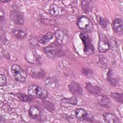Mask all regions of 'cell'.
<instances>
[{
  "label": "cell",
  "instance_id": "8fae6325",
  "mask_svg": "<svg viewBox=\"0 0 123 123\" xmlns=\"http://www.w3.org/2000/svg\"><path fill=\"white\" fill-rule=\"evenodd\" d=\"M28 72L30 75L36 78H42L45 75V72L37 67H30L28 69Z\"/></svg>",
  "mask_w": 123,
  "mask_h": 123
},
{
  "label": "cell",
  "instance_id": "ba28073f",
  "mask_svg": "<svg viewBox=\"0 0 123 123\" xmlns=\"http://www.w3.org/2000/svg\"><path fill=\"white\" fill-rule=\"evenodd\" d=\"M10 16L11 20L14 24L19 26L23 25L24 18L22 14L17 10H13L10 12Z\"/></svg>",
  "mask_w": 123,
  "mask_h": 123
},
{
  "label": "cell",
  "instance_id": "d4e9b609",
  "mask_svg": "<svg viewBox=\"0 0 123 123\" xmlns=\"http://www.w3.org/2000/svg\"><path fill=\"white\" fill-rule=\"evenodd\" d=\"M62 101L64 103H67L73 105H75L77 103V98L75 96L70 97L69 98H64L62 99Z\"/></svg>",
  "mask_w": 123,
  "mask_h": 123
},
{
  "label": "cell",
  "instance_id": "484cf974",
  "mask_svg": "<svg viewBox=\"0 0 123 123\" xmlns=\"http://www.w3.org/2000/svg\"><path fill=\"white\" fill-rule=\"evenodd\" d=\"M99 25H100L104 28L106 27L108 24V21L106 18L101 17H99Z\"/></svg>",
  "mask_w": 123,
  "mask_h": 123
},
{
  "label": "cell",
  "instance_id": "30bf717a",
  "mask_svg": "<svg viewBox=\"0 0 123 123\" xmlns=\"http://www.w3.org/2000/svg\"><path fill=\"white\" fill-rule=\"evenodd\" d=\"M49 11L50 14L55 17L61 16L65 13V10L62 7L54 3L50 5Z\"/></svg>",
  "mask_w": 123,
  "mask_h": 123
},
{
  "label": "cell",
  "instance_id": "5b68a950",
  "mask_svg": "<svg viewBox=\"0 0 123 123\" xmlns=\"http://www.w3.org/2000/svg\"><path fill=\"white\" fill-rule=\"evenodd\" d=\"M76 118L80 121H86L89 122L94 121L93 114L89 111H87L83 108H78L75 111Z\"/></svg>",
  "mask_w": 123,
  "mask_h": 123
},
{
  "label": "cell",
  "instance_id": "9a60e30c",
  "mask_svg": "<svg viewBox=\"0 0 123 123\" xmlns=\"http://www.w3.org/2000/svg\"><path fill=\"white\" fill-rule=\"evenodd\" d=\"M112 26L113 30L117 33L122 34L123 33V20L120 18H116L113 22Z\"/></svg>",
  "mask_w": 123,
  "mask_h": 123
},
{
  "label": "cell",
  "instance_id": "f1b7e54d",
  "mask_svg": "<svg viewBox=\"0 0 123 123\" xmlns=\"http://www.w3.org/2000/svg\"><path fill=\"white\" fill-rule=\"evenodd\" d=\"M102 58L99 57V62L101 64V66L104 67H106L107 66V61L103 62V61L106 60V59H105L104 57H102Z\"/></svg>",
  "mask_w": 123,
  "mask_h": 123
},
{
  "label": "cell",
  "instance_id": "5bb4252c",
  "mask_svg": "<svg viewBox=\"0 0 123 123\" xmlns=\"http://www.w3.org/2000/svg\"><path fill=\"white\" fill-rule=\"evenodd\" d=\"M85 88L88 92L94 95H98L102 91L101 87L98 86L93 85L90 83H86Z\"/></svg>",
  "mask_w": 123,
  "mask_h": 123
},
{
  "label": "cell",
  "instance_id": "f546056e",
  "mask_svg": "<svg viewBox=\"0 0 123 123\" xmlns=\"http://www.w3.org/2000/svg\"><path fill=\"white\" fill-rule=\"evenodd\" d=\"M46 108H47L48 110H49L50 111H52L53 110V108L51 107H49V105H52L51 103H50L49 102H46L45 103Z\"/></svg>",
  "mask_w": 123,
  "mask_h": 123
},
{
  "label": "cell",
  "instance_id": "3957f363",
  "mask_svg": "<svg viewBox=\"0 0 123 123\" xmlns=\"http://www.w3.org/2000/svg\"><path fill=\"white\" fill-rule=\"evenodd\" d=\"M11 71L16 81L19 82H25L26 81L27 76V73L18 65H12L11 67Z\"/></svg>",
  "mask_w": 123,
  "mask_h": 123
},
{
  "label": "cell",
  "instance_id": "8992f818",
  "mask_svg": "<svg viewBox=\"0 0 123 123\" xmlns=\"http://www.w3.org/2000/svg\"><path fill=\"white\" fill-rule=\"evenodd\" d=\"M60 46L59 42L54 43L51 45L45 47L44 52L49 58H54L60 51Z\"/></svg>",
  "mask_w": 123,
  "mask_h": 123
},
{
  "label": "cell",
  "instance_id": "d6986e66",
  "mask_svg": "<svg viewBox=\"0 0 123 123\" xmlns=\"http://www.w3.org/2000/svg\"><path fill=\"white\" fill-rule=\"evenodd\" d=\"M81 5L82 10L86 13H88L91 12L92 8V2L91 0H81Z\"/></svg>",
  "mask_w": 123,
  "mask_h": 123
},
{
  "label": "cell",
  "instance_id": "7402d4cb",
  "mask_svg": "<svg viewBox=\"0 0 123 123\" xmlns=\"http://www.w3.org/2000/svg\"><path fill=\"white\" fill-rule=\"evenodd\" d=\"M107 80L108 82L113 86H116L118 84V81L117 79L113 77L112 71L109 70L107 74Z\"/></svg>",
  "mask_w": 123,
  "mask_h": 123
},
{
  "label": "cell",
  "instance_id": "cb8c5ba5",
  "mask_svg": "<svg viewBox=\"0 0 123 123\" xmlns=\"http://www.w3.org/2000/svg\"><path fill=\"white\" fill-rule=\"evenodd\" d=\"M45 84L46 86L49 89L55 88L57 85L56 81H55L52 78H49L47 79L45 81Z\"/></svg>",
  "mask_w": 123,
  "mask_h": 123
},
{
  "label": "cell",
  "instance_id": "ffe728a7",
  "mask_svg": "<svg viewBox=\"0 0 123 123\" xmlns=\"http://www.w3.org/2000/svg\"><path fill=\"white\" fill-rule=\"evenodd\" d=\"M17 96L18 98L22 101L23 102H30L34 100V98L33 97L29 95H26L21 92H18L17 94Z\"/></svg>",
  "mask_w": 123,
  "mask_h": 123
},
{
  "label": "cell",
  "instance_id": "9c48e42d",
  "mask_svg": "<svg viewBox=\"0 0 123 123\" xmlns=\"http://www.w3.org/2000/svg\"><path fill=\"white\" fill-rule=\"evenodd\" d=\"M68 88L71 93L75 97H81L83 95L82 87L78 83L74 81L69 84Z\"/></svg>",
  "mask_w": 123,
  "mask_h": 123
},
{
  "label": "cell",
  "instance_id": "7c38bea8",
  "mask_svg": "<svg viewBox=\"0 0 123 123\" xmlns=\"http://www.w3.org/2000/svg\"><path fill=\"white\" fill-rule=\"evenodd\" d=\"M55 36L59 43L65 44L69 39L68 35L62 30L58 29L55 32Z\"/></svg>",
  "mask_w": 123,
  "mask_h": 123
},
{
  "label": "cell",
  "instance_id": "603a6c76",
  "mask_svg": "<svg viewBox=\"0 0 123 123\" xmlns=\"http://www.w3.org/2000/svg\"><path fill=\"white\" fill-rule=\"evenodd\" d=\"M111 96L116 101L122 103L123 101V95L122 93H119L117 92H111Z\"/></svg>",
  "mask_w": 123,
  "mask_h": 123
},
{
  "label": "cell",
  "instance_id": "2e32d148",
  "mask_svg": "<svg viewBox=\"0 0 123 123\" xmlns=\"http://www.w3.org/2000/svg\"><path fill=\"white\" fill-rule=\"evenodd\" d=\"M98 100L99 104L101 106L105 108H109L111 103V99L105 95L99 96Z\"/></svg>",
  "mask_w": 123,
  "mask_h": 123
},
{
  "label": "cell",
  "instance_id": "277c9868",
  "mask_svg": "<svg viewBox=\"0 0 123 123\" xmlns=\"http://www.w3.org/2000/svg\"><path fill=\"white\" fill-rule=\"evenodd\" d=\"M76 25L80 29L85 32H90L93 30L92 22L88 17L85 16H82L79 18Z\"/></svg>",
  "mask_w": 123,
  "mask_h": 123
},
{
  "label": "cell",
  "instance_id": "e0dca14e",
  "mask_svg": "<svg viewBox=\"0 0 123 123\" xmlns=\"http://www.w3.org/2000/svg\"><path fill=\"white\" fill-rule=\"evenodd\" d=\"M103 117L104 120L109 123H120V120L119 118L115 115L106 112L103 114Z\"/></svg>",
  "mask_w": 123,
  "mask_h": 123
},
{
  "label": "cell",
  "instance_id": "ac0fdd59",
  "mask_svg": "<svg viewBox=\"0 0 123 123\" xmlns=\"http://www.w3.org/2000/svg\"><path fill=\"white\" fill-rule=\"evenodd\" d=\"M28 113L30 117L33 119L38 120L40 118L41 112L39 109L37 107H31L28 110Z\"/></svg>",
  "mask_w": 123,
  "mask_h": 123
},
{
  "label": "cell",
  "instance_id": "44dd1931",
  "mask_svg": "<svg viewBox=\"0 0 123 123\" xmlns=\"http://www.w3.org/2000/svg\"><path fill=\"white\" fill-rule=\"evenodd\" d=\"M53 37V34L52 32H48L43 35L39 40V42L42 44H45L51 40Z\"/></svg>",
  "mask_w": 123,
  "mask_h": 123
},
{
  "label": "cell",
  "instance_id": "52a82bcc",
  "mask_svg": "<svg viewBox=\"0 0 123 123\" xmlns=\"http://www.w3.org/2000/svg\"><path fill=\"white\" fill-rule=\"evenodd\" d=\"M109 41L104 34H99V41L98 46V50L101 53H105L107 52L109 48Z\"/></svg>",
  "mask_w": 123,
  "mask_h": 123
},
{
  "label": "cell",
  "instance_id": "4fadbf2b",
  "mask_svg": "<svg viewBox=\"0 0 123 123\" xmlns=\"http://www.w3.org/2000/svg\"><path fill=\"white\" fill-rule=\"evenodd\" d=\"M12 34L16 39H22L24 38L26 36V31L24 27L17 26L13 29Z\"/></svg>",
  "mask_w": 123,
  "mask_h": 123
},
{
  "label": "cell",
  "instance_id": "6da1fadb",
  "mask_svg": "<svg viewBox=\"0 0 123 123\" xmlns=\"http://www.w3.org/2000/svg\"><path fill=\"white\" fill-rule=\"evenodd\" d=\"M27 92L28 95L41 99H45L48 96V92L46 89L35 85L30 86Z\"/></svg>",
  "mask_w": 123,
  "mask_h": 123
},
{
  "label": "cell",
  "instance_id": "83f0119b",
  "mask_svg": "<svg viewBox=\"0 0 123 123\" xmlns=\"http://www.w3.org/2000/svg\"><path fill=\"white\" fill-rule=\"evenodd\" d=\"M82 73L86 76H88L91 74H92V72L90 69L87 68H83L82 69Z\"/></svg>",
  "mask_w": 123,
  "mask_h": 123
},
{
  "label": "cell",
  "instance_id": "4316f807",
  "mask_svg": "<svg viewBox=\"0 0 123 123\" xmlns=\"http://www.w3.org/2000/svg\"><path fill=\"white\" fill-rule=\"evenodd\" d=\"M6 84V78L4 74H0V85L1 86H4Z\"/></svg>",
  "mask_w": 123,
  "mask_h": 123
},
{
  "label": "cell",
  "instance_id": "7a4b0ae2",
  "mask_svg": "<svg viewBox=\"0 0 123 123\" xmlns=\"http://www.w3.org/2000/svg\"><path fill=\"white\" fill-rule=\"evenodd\" d=\"M79 37L84 45V52L86 55H90L94 52V48L92 40L89 36L86 33H81Z\"/></svg>",
  "mask_w": 123,
  "mask_h": 123
}]
</instances>
